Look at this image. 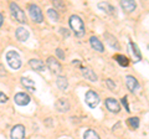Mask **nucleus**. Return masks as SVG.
Returning a JSON list of instances; mask_svg holds the SVG:
<instances>
[{
  "instance_id": "aec40b11",
  "label": "nucleus",
  "mask_w": 149,
  "mask_h": 139,
  "mask_svg": "<svg viewBox=\"0 0 149 139\" xmlns=\"http://www.w3.org/2000/svg\"><path fill=\"white\" fill-rule=\"evenodd\" d=\"M114 60L118 62L119 66H122V67H128L129 66V60L127 56H124V55L122 54H117L114 56Z\"/></svg>"
},
{
  "instance_id": "0eeeda50",
  "label": "nucleus",
  "mask_w": 149,
  "mask_h": 139,
  "mask_svg": "<svg viewBox=\"0 0 149 139\" xmlns=\"http://www.w3.org/2000/svg\"><path fill=\"white\" fill-rule=\"evenodd\" d=\"M11 139H24L25 138V127L22 124H16L14 126L10 132Z\"/></svg>"
},
{
  "instance_id": "7c9ffc66",
  "label": "nucleus",
  "mask_w": 149,
  "mask_h": 139,
  "mask_svg": "<svg viewBox=\"0 0 149 139\" xmlns=\"http://www.w3.org/2000/svg\"><path fill=\"white\" fill-rule=\"evenodd\" d=\"M60 31H61L65 36H68V35H70V32H68V30H67V29H61Z\"/></svg>"
},
{
  "instance_id": "4be33fe9",
  "label": "nucleus",
  "mask_w": 149,
  "mask_h": 139,
  "mask_svg": "<svg viewBox=\"0 0 149 139\" xmlns=\"http://www.w3.org/2000/svg\"><path fill=\"white\" fill-rule=\"evenodd\" d=\"M98 6L101 10H103V11H106L107 14H111V15H114L116 14V9L111 5V4H108V3H98Z\"/></svg>"
},
{
  "instance_id": "9d476101",
  "label": "nucleus",
  "mask_w": 149,
  "mask_h": 139,
  "mask_svg": "<svg viewBox=\"0 0 149 139\" xmlns=\"http://www.w3.org/2000/svg\"><path fill=\"white\" fill-rule=\"evenodd\" d=\"M125 83H127V87H128V90L130 92H137L139 90V82L137 81V78L136 77H133V76H127L125 77Z\"/></svg>"
},
{
  "instance_id": "9b49d317",
  "label": "nucleus",
  "mask_w": 149,
  "mask_h": 139,
  "mask_svg": "<svg viewBox=\"0 0 149 139\" xmlns=\"http://www.w3.org/2000/svg\"><path fill=\"white\" fill-rule=\"evenodd\" d=\"M120 8L123 9L125 13H132L136 10L137 8V4L136 1H133V0H123V1H120Z\"/></svg>"
},
{
  "instance_id": "b1692460",
  "label": "nucleus",
  "mask_w": 149,
  "mask_h": 139,
  "mask_svg": "<svg viewBox=\"0 0 149 139\" xmlns=\"http://www.w3.org/2000/svg\"><path fill=\"white\" fill-rule=\"evenodd\" d=\"M127 123L132 129H138V127H139V118L138 117H130V118H128Z\"/></svg>"
},
{
  "instance_id": "2f4dec72",
  "label": "nucleus",
  "mask_w": 149,
  "mask_h": 139,
  "mask_svg": "<svg viewBox=\"0 0 149 139\" xmlns=\"http://www.w3.org/2000/svg\"><path fill=\"white\" fill-rule=\"evenodd\" d=\"M3 21H4V17H3V15H1V14H0V26L3 25Z\"/></svg>"
},
{
  "instance_id": "2eb2a0df",
  "label": "nucleus",
  "mask_w": 149,
  "mask_h": 139,
  "mask_svg": "<svg viewBox=\"0 0 149 139\" xmlns=\"http://www.w3.org/2000/svg\"><path fill=\"white\" fill-rule=\"evenodd\" d=\"M82 76L86 78V80L91 81V82H96L97 81V75L95 73V71H92L90 67H83L82 68Z\"/></svg>"
},
{
  "instance_id": "ddd939ff",
  "label": "nucleus",
  "mask_w": 149,
  "mask_h": 139,
  "mask_svg": "<svg viewBox=\"0 0 149 139\" xmlns=\"http://www.w3.org/2000/svg\"><path fill=\"white\" fill-rule=\"evenodd\" d=\"M90 44L92 46V49H95V51H98V52H104V46L101 41L96 38V36H91L90 38Z\"/></svg>"
},
{
  "instance_id": "dca6fc26",
  "label": "nucleus",
  "mask_w": 149,
  "mask_h": 139,
  "mask_svg": "<svg viewBox=\"0 0 149 139\" xmlns=\"http://www.w3.org/2000/svg\"><path fill=\"white\" fill-rule=\"evenodd\" d=\"M104 39H106V41H107V44H108L112 49L119 51V49H120V47H119V44H118L117 39H116L113 35L108 34V32H106V34H104Z\"/></svg>"
},
{
  "instance_id": "6ab92c4d",
  "label": "nucleus",
  "mask_w": 149,
  "mask_h": 139,
  "mask_svg": "<svg viewBox=\"0 0 149 139\" xmlns=\"http://www.w3.org/2000/svg\"><path fill=\"white\" fill-rule=\"evenodd\" d=\"M129 46H130V49H132V54H133V57H134V62H139V61L142 60V54H141V51H139L137 44H134L133 41H130Z\"/></svg>"
},
{
  "instance_id": "f8f14e48",
  "label": "nucleus",
  "mask_w": 149,
  "mask_h": 139,
  "mask_svg": "<svg viewBox=\"0 0 149 139\" xmlns=\"http://www.w3.org/2000/svg\"><path fill=\"white\" fill-rule=\"evenodd\" d=\"M29 65L31 66L32 70H35V71H39V72L45 71V63L39 58H31L29 61Z\"/></svg>"
},
{
  "instance_id": "a211bd4d",
  "label": "nucleus",
  "mask_w": 149,
  "mask_h": 139,
  "mask_svg": "<svg viewBox=\"0 0 149 139\" xmlns=\"http://www.w3.org/2000/svg\"><path fill=\"white\" fill-rule=\"evenodd\" d=\"M20 81H21V85L24 86L27 91H30V92H35V91H36L35 83H34V81H31L30 78H27V77H21Z\"/></svg>"
},
{
  "instance_id": "7ed1b4c3",
  "label": "nucleus",
  "mask_w": 149,
  "mask_h": 139,
  "mask_svg": "<svg viewBox=\"0 0 149 139\" xmlns=\"http://www.w3.org/2000/svg\"><path fill=\"white\" fill-rule=\"evenodd\" d=\"M10 11H11L13 17L16 21L20 22V24H25V22H26L25 13L22 11V9H20V6H19L16 3H10Z\"/></svg>"
},
{
  "instance_id": "6e6552de",
  "label": "nucleus",
  "mask_w": 149,
  "mask_h": 139,
  "mask_svg": "<svg viewBox=\"0 0 149 139\" xmlns=\"http://www.w3.org/2000/svg\"><path fill=\"white\" fill-rule=\"evenodd\" d=\"M104 104H106V108L112 113H118L120 111V106L118 103V101L114 98H107L104 101Z\"/></svg>"
},
{
  "instance_id": "473e14b6",
  "label": "nucleus",
  "mask_w": 149,
  "mask_h": 139,
  "mask_svg": "<svg viewBox=\"0 0 149 139\" xmlns=\"http://www.w3.org/2000/svg\"><path fill=\"white\" fill-rule=\"evenodd\" d=\"M148 49H149V45H148Z\"/></svg>"
},
{
  "instance_id": "f3484780",
  "label": "nucleus",
  "mask_w": 149,
  "mask_h": 139,
  "mask_svg": "<svg viewBox=\"0 0 149 139\" xmlns=\"http://www.w3.org/2000/svg\"><path fill=\"white\" fill-rule=\"evenodd\" d=\"M16 39L21 42H25V41L29 39V31H27L25 27H17L16 29Z\"/></svg>"
},
{
  "instance_id": "412c9836",
  "label": "nucleus",
  "mask_w": 149,
  "mask_h": 139,
  "mask_svg": "<svg viewBox=\"0 0 149 139\" xmlns=\"http://www.w3.org/2000/svg\"><path fill=\"white\" fill-rule=\"evenodd\" d=\"M56 85H57V87L61 91H65V90H67V87H68V81L65 76H58L56 78Z\"/></svg>"
},
{
  "instance_id": "bb28decb",
  "label": "nucleus",
  "mask_w": 149,
  "mask_h": 139,
  "mask_svg": "<svg viewBox=\"0 0 149 139\" xmlns=\"http://www.w3.org/2000/svg\"><path fill=\"white\" fill-rule=\"evenodd\" d=\"M8 102V96L3 92H0V103H6Z\"/></svg>"
},
{
  "instance_id": "5701e85b",
  "label": "nucleus",
  "mask_w": 149,
  "mask_h": 139,
  "mask_svg": "<svg viewBox=\"0 0 149 139\" xmlns=\"http://www.w3.org/2000/svg\"><path fill=\"white\" fill-rule=\"evenodd\" d=\"M83 139H101L100 136L97 134V132H95L93 129H88L83 134Z\"/></svg>"
},
{
  "instance_id": "c756f323",
  "label": "nucleus",
  "mask_w": 149,
  "mask_h": 139,
  "mask_svg": "<svg viewBox=\"0 0 149 139\" xmlns=\"http://www.w3.org/2000/svg\"><path fill=\"white\" fill-rule=\"evenodd\" d=\"M52 4H54V6H55V8H62V9H65L63 3H61V1H54Z\"/></svg>"
},
{
  "instance_id": "cd10ccee",
  "label": "nucleus",
  "mask_w": 149,
  "mask_h": 139,
  "mask_svg": "<svg viewBox=\"0 0 149 139\" xmlns=\"http://www.w3.org/2000/svg\"><path fill=\"white\" fill-rule=\"evenodd\" d=\"M106 83H107V86H108L109 90H116V83H113L112 80H107Z\"/></svg>"
},
{
  "instance_id": "423d86ee",
  "label": "nucleus",
  "mask_w": 149,
  "mask_h": 139,
  "mask_svg": "<svg viewBox=\"0 0 149 139\" xmlns=\"http://www.w3.org/2000/svg\"><path fill=\"white\" fill-rule=\"evenodd\" d=\"M46 66H47V68L52 73H55V75H58V73H61V71H62L61 63H60L57 60H56L55 57H52V56H50L47 58V61H46Z\"/></svg>"
},
{
  "instance_id": "393cba45",
  "label": "nucleus",
  "mask_w": 149,
  "mask_h": 139,
  "mask_svg": "<svg viewBox=\"0 0 149 139\" xmlns=\"http://www.w3.org/2000/svg\"><path fill=\"white\" fill-rule=\"evenodd\" d=\"M47 15H49V17H50V19L51 20H52V21H57L58 20V13H57V10H56V9H49V10H47Z\"/></svg>"
},
{
  "instance_id": "20e7f679",
  "label": "nucleus",
  "mask_w": 149,
  "mask_h": 139,
  "mask_svg": "<svg viewBox=\"0 0 149 139\" xmlns=\"http://www.w3.org/2000/svg\"><path fill=\"white\" fill-rule=\"evenodd\" d=\"M27 10H29V14H30L32 21L37 22V24H40V22L44 21L42 11H41V9L37 5H35V4H30V5L27 6Z\"/></svg>"
},
{
  "instance_id": "1a4fd4ad",
  "label": "nucleus",
  "mask_w": 149,
  "mask_h": 139,
  "mask_svg": "<svg viewBox=\"0 0 149 139\" xmlns=\"http://www.w3.org/2000/svg\"><path fill=\"white\" fill-rule=\"evenodd\" d=\"M14 101H15V103L17 106H26L30 103V96L24 93V92H19V93L15 95V97H14Z\"/></svg>"
},
{
  "instance_id": "c85d7f7f",
  "label": "nucleus",
  "mask_w": 149,
  "mask_h": 139,
  "mask_svg": "<svg viewBox=\"0 0 149 139\" xmlns=\"http://www.w3.org/2000/svg\"><path fill=\"white\" fill-rule=\"evenodd\" d=\"M56 55H57V56L61 58V60H65V54L62 52L61 49H57V50H56Z\"/></svg>"
},
{
  "instance_id": "39448f33",
  "label": "nucleus",
  "mask_w": 149,
  "mask_h": 139,
  "mask_svg": "<svg viewBox=\"0 0 149 139\" xmlns=\"http://www.w3.org/2000/svg\"><path fill=\"white\" fill-rule=\"evenodd\" d=\"M85 101H86V103H87V106L90 108H96L97 106L100 104V102H101L100 96L92 90L87 91V93L85 96Z\"/></svg>"
},
{
  "instance_id": "f03ea898",
  "label": "nucleus",
  "mask_w": 149,
  "mask_h": 139,
  "mask_svg": "<svg viewBox=\"0 0 149 139\" xmlns=\"http://www.w3.org/2000/svg\"><path fill=\"white\" fill-rule=\"evenodd\" d=\"M6 61H8V65L13 70H19L21 67V57L14 50H10L6 52Z\"/></svg>"
},
{
  "instance_id": "a878e982",
  "label": "nucleus",
  "mask_w": 149,
  "mask_h": 139,
  "mask_svg": "<svg viewBox=\"0 0 149 139\" xmlns=\"http://www.w3.org/2000/svg\"><path fill=\"white\" fill-rule=\"evenodd\" d=\"M122 104L125 107V111H127V112H130V111H129V106H128V98H127V96H124L123 98H122Z\"/></svg>"
},
{
  "instance_id": "4468645a",
  "label": "nucleus",
  "mask_w": 149,
  "mask_h": 139,
  "mask_svg": "<svg viewBox=\"0 0 149 139\" xmlns=\"http://www.w3.org/2000/svg\"><path fill=\"white\" fill-rule=\"evenodd\" d=\"M55 107L56 109L58 111V112H67V111L70 109V103L67 99H63V98H60L57 102L55 103Z\"/></svg>"
},
{
  "instance_id": "f257e3e1",
  "label": "nucleus",
  "mask_w": 149,
  "mask_h": 139,
  "mask_svg": "<svg viewBox=\"0 0 149 139\" xmlns=\"http://www.w3.org/2000/svg\"><path fill=\"white\" fill-rule=\"evenodd\" d=\"M68 24L71 26L72 31L74 32V35L77 36V38H82L83 35H85V24H83L82 19L78 15H71L68 19Z\"/></svg>"
}]
</instances>
